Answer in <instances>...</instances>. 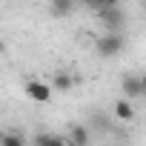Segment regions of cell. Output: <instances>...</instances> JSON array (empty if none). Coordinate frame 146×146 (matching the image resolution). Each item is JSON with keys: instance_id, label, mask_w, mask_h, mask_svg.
Wrapping results in <instances>:
<instances>
[{"instance_id": "1", "label": "cell", "mask_w": 146, "mask_h": 146, "mask_svg": "<svg viewBox=\"0 0 146 146\" xmlns=\"http://www.w3.org/2000/svg\"><path fill=\"white\" fill-rule=\"evenodd\" d=\"M123 49H126V37L120 32H103L95 40V52L100 57H117V54H123Z\"/></svg>"}, {"instance_id": "2", "label": "cell", "mask_w": 146, "mask_h": 146, "mask_svg": "<svg viewBox=\"0 0 146 146\" xmlns=\"http://www.w3.org/2000/svg\"><path fill=\"white\" fill-rule=\"evenodd\" d=\"M98 17H100V23H103V29H106V32H120V29H123V23H126V15H123L120 3H117V6L98 9Z\"/></svg>"}, {"instance_id": "3", "label": "cell", "mask_w": 146, "mask_h": 146, "mask_svg": "<svg viewBox=\"0 0 146 146\" xmlns=\"http://www.w3.org/2000/svg\"><path fill=\"white\" fill-rule=\"evenodd\" d=\"M23 92H26V98L35 100V103H49V100H52V86L43 83V80H37V78H29L26 86H23Z\"/></svg>"}, {"instance_id": "4", "label": "cell", "mask_w": 146, "mask_h": 146, "mask_svg": "<svg viewBox=\"0 0 146 146\" xmlns=\"http://www.w3.org/2000/svg\"><path fill=\"white\" fill-rule=\"evenodd\" d=\"M120 89H123V98H129V100H137V98H143L140 75H132V72H126V75H123V80H120Z\"/></svg>"}, {"instance_id": "5", "label": "cell", "mask_w": 146, "mask_h": 146, "mask_svg": "<svg viewBox=\"0 0 146 146\" xmlns=\"http://www.w3.org/2000/svg\"><path fill=\"white\" fill-rule=\"evenodd\" d=\"M115 117L120 120V123H129L132 117H135V106H132V100L129 98H120V100H115Z\"/></svg>"}, {"instance_id": "6", "label": "cell", "mask_w": 146, "mask_h": 146, "mask_svg": "<svg viewBox=\"0 0 146 146\" xmlns=\"http://www.w3.org/2000/svg\"><path fill=\"white\" fill-rule=\"evenodd\" d=\"M89 129L86 126H80V123H75L69 129V135H66V143H75V146H83V143H89Z\"/></svg>"}, {"instance_id": "7", "label": "cell", "mask_w": 146, "mask_h": 146, "mask_svg": "<svg viewBox=\"0 0 146 146\" xmlns=\"http://www.w3.org/2000/svg\"><path fill=\"white\" fill-rule=\"evenodd\" d=\"M49 86H52V89H57V92H69L72 86H75V78H72L69 72H54Z\"/></svg>"}, {"instance_id": "8", "label": "cell", "mask_w": 146, "mask_h": 146, "mask_svg": "<svg viewBox=\"0 0 146 146\" xmlns=\"http://www.w3.org/2000/svg\"><path fill=\"white\" fill-rule=\"evenodd\" d=\"M78 0H52V15L54 17H69L72 12H75Z\"/></svg>"}, {"instance_id": "9", "label": "cell", "mask_w": 146, "mask_h": 146, "mask_svg": "<svg viewBox=\"0 0 146 146\" xmlns=\"http://www.w3.org/2000/svg\"><path fill=\"white\" fill-rule=\"evenodd\" d=\"M23 143H26V137L20 132H3L0 135V146H23Z\"/></svg>"}, {"instance_id": "10", "label": "cell", "mask_w": 146, "mask_h": 146, "mask_svg": "<svg viewBox=\"0 0 146 146\" xmlns=\"http://www.w3.org/2000/svg\"><path fill=\"white\" fill-rule=\"evenodd\" d=\"M35 143H37V146H63L66 137H63V135H37Z\"/></svg>"}, {"instance_id": "11", "label": "cell", "mask_w": 146, "mask_h": 146, "mask_svg": "<svg viewBox=\"0 0 146 146\" xmlns=\"http://www.w3.org/2000/svg\"><path fill=\"white\" fill-rule=\"evenodd\" d=\"M80 3H83L86 9H95V12H98V9H106V6H117L120 0H80Z\"/></svg>"}, {"instance_id": "12", "label": "cell", "mask_w": 146, "mask_h": 146, "mask_svg": "<svg viewBox=\"0 0 146 146\" xmlns=\"http://www.w3.org/2000/svg\"><path fill=\"white\" fill-rule=\"evenodd\" d=\"M140 86H143V98H146V75H140Z\"/></svg>"}, {"instance_id": "13", "label": "cell", "mask_w": 146, "mask_h": 146, "mask_svg": "<svg viewBox=\"0 0 146 146\" xmlns=\"http://www.w3.org/2000/svg\"><path fill=\"white\" fill-rule=\"evenodd\" d=\"M0 52H3V43H0Z\"/></svg>"}, {"instance_id": "14", "label": "cell", "mask_w": 146, "mask_h": 146, "mask_svg": "<svg viewBox=\"0 0 146 146\" xmlns=\"http://www.w3.org/2000/svg\"><path fill=\"white\" fill-rule=\"evenodd\" d=\"M143 9H146V0H143Z\"/></svg>"}]
</instances>
